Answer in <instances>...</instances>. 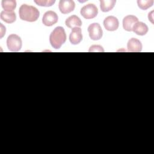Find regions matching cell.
Listing matches in <instances>:
<instances>
[{"label":"cell","instance_id":"obj_20","mask_svg":"<svg viewBox=\"0 0 154 154\" xmlns=\"http://www.w3.org/2000/svg\"><path fill=\"white\" fill-rule=\"evenodd\" d=\"M153 11H152L150 13H149L148 14V18H149V20L152 23H153Z\"/></svg>","mask_w":154,"mask_h":154},{"label":"cell","instance_id":"obj_19","mask_svg":"<svg viewBox=\"0 0 154 154\" xmlns=\"http://www.w3.org/2000/svg\"><path fill=\"white\" fill-rule=\"evenodd\" d=\"M88 51L89 52H104V50L101 46L93 45L90 48Z\"/></svg>","mask_w":154,"mask_h":154},{"label":"cell","instance_id":"obj_2","mask_svg":"<svg viewBox=\"0 0 154 154\" xmlns=\"http://www.w3.org/2000/svg\"><path fill=\"white\" fill-rule=\"evenodd\" d=\"M66 40V34L61 26L56 27L51 33L49 42L54 49H60Z\"/></svg>","mask_w":154,"mask_h":154},{"label":"cell","instance_id":"obj_9","mask_svg":"<svg viewBox=\"0 0 154 154\" xmlns=\"http://www.w3.org/2000/svg\"><path fill=\"white\" fill-rule=\"evenodd\" d=\"M82 40V35L81 29L79 27H75L72 28L69 35V40L73 45L79 44Z\"/></svg>","mask_w":154,"mask_h":154},{"label":"cell","instance_id":"obj_10","mask_svg":"<svg viewBox=\"0 0 154 154\" xmlns=\"http://www.w3.org/2000/svg\"><path fill=\"white\" fill-rule=\"evenodd\" d=\"M138 22V18L134 15H128L123 18V26L125 30L132 31L134 25Z\"/></svg>","mask_w":154,"mask_h":154},{"label":"cell","instance_id":"obj_6","mask_svg":"<svg viewBox=\"0 0 154 154\" xmlns=\"http://www.w3.org/2000/svg\"><path fill=\"white\" fill-rule=\"evenodd\" d=\"M58 20V17L57 13L53 11L49 10L46 11L43 16L42 22L48 26H51L55 24Z\"/></svg>","mask_w":154,"mask_h":154},{"label":"cell","instance_id":"obj_11","mask_svg":"<svg viewBox=\"0 0 154 154\" xmlns=\"http://www.w3.org/2000/svg\"><path fill=\"white\" fill-rule=\"evenodd\" d=\"M127 48L129 52H139L142 50V44L138 39L132 38L128 41Z\"/></svg>","mask_w":154,"mask_h":154},{"label":"cell","instance_id":"obj_13","mask_svg":"<svg viewBox=\"0 0 154 154\" xmlns=\"http://www.w3.org/2000/svg\"><path fill=\"white\" fill-rule=\"evenodd\" d=\"M66 25L70 28L79 27L82 25V21L79 17L76 15H72L66 20Z\"/></svg>","mask_w":154,"mask_h":154},{"label":"cell","instance_id":"obj_16","mask_svg":"<svg viewBox=\"0 0 154 154\" xmlns=\"http://www.w3.org/2000/svg\"><path fill=\"white\" fill-rule=\"evenodd\" d=\"M2 7L6 11H13L16 7V2L14 0H2Z\"/></svg>","mask_w":154,"mask_h":154},{"label":"cell","instance_id":"obj_1","mask_svg":"<svg viewBox=\"0 0 154 154\" xmlns=\"http://www.w3.org/2000/svg\"><path fill=\"white\" fill-rule=\"evenodd\" d=\"M19 14L20 19L29 22L36 21L40 16V12L37 8L27 4H22L20 7Z\"/></svg>","mask_w":154,"mask_h":154},{"label":"cell","instance_id":"obj_5","mask_svg":"<svg viewBox=\"0 0 154 154\" xmlns=\"http://www.w3.org/2000/svg\"><path fill=\"white\" fill-rule=\"evenodd\" d=\"M88 32L91 39L98 40L101 38L103 31L100 25L98 23H93L88 27Z\"/></svg>","mask_w":154,"mask_h":154},{"label":"cell","instance_id":"obj_15","mask_svg":"<svg viewBox=\"0 0 154 154\" xmlns=\"http://www.w3.org/2000/svg\"><path fill=\"white\" fill-rule=\"evenodd\" d=\"M116 3V0H100V7L103 12H108L111 10Z\"/></svg>","mask_w":154,"mask_h":154},{"label":"cell","instance_id":"obj_14","mask_svg":"<svg viewBox=\"0 0 154 154\" xmlns=\"http://www.w3.org/2000/svg\"><path fill=\"white\" fill-rule=\"evenodd\" d=\"M1 19L8 23H11L16 21V16L14 11H2L1 13Z\"/></svg>","mask_w":154,"mask_h":154},{"label":"cell","instance_id":"obj_17","mask_svg":"<svg viewBox=\"0 0 154 154\" xmlns=\"http://www.w3.org/2000/svg\"><path fill=\"white\" fill-rule=\"evenodd\" d=\"M138 6L140 8L143 10H146L149 8L151 7L153 4V0H138L137 1Z\"/></svg>","mask_w":154,"mask_h":154},{"label":"cell","instance_id":"obj_7","mask_svg":"<svg viewBox=\"0 0 154 154\" xmlns=\"http://www.w3.org/2000/svg\"><path fill=\"white\" fill-rule=\"evenodd\" d=\"M119 22L117 17L113 16L106 17L103 20V26L105 28L109 31H116L118 29Z\"/></svg>","mask_w":154,"mask_h":154},{"label":"cell","instance_id":"obj_3","mask_svg":"<svg viewBox=\"0 0 154 154\" xmlns=\"http://www.w3.org/2000/svg\"><path fill=\"white\" fill-rule=\"evenodd\" d=\"M22 40L16 34H10L7 39V45L8 49L12 52H17L22 48Z\"/></svg>","mask_w":154,"mask_h":154},{"label":"cell","instance_id":"obj_12","mask_svg":"<svg viewBox=\"0 0 154 154\" xmlns=\"http://www.w3.org/2000/svg\"><path fill=\"white\" fill-rule=\"evenodd\" d=\"M148 26L142 22H137L132 28V31L137 35H144L148 32Z\"/></svg>","mask_w":154,"mask_h":154},{"label":"cell","instance_id":"obj_4","mask_svg":"<svg viewBox=\"0 0 154 154\" xmlns=\"http://www.w3.org/2000/svg\"><path fill=\"white\" fill-rule=\"evenodd\" d=\"M81 14L87 19L94 18L98 13L97 7L93 4H88L81 8L80 11Z\"/></svg>","mask_w":154,"mask_h":154},{"label":"cell","instance_id":"obj_8","mask_svg":"<svg viewBox=\"0 0 154 154\" xmlns=\"http://www.w3.org/2000/svg\"><path fill=\"white\" fill-rule=\"evenodd\" d=\"M75 4L72 0H61L59 2V10L63 14H67L73 11Z\"/></svg>","mask_w":154,"mask_h":154},{"label":"cell","instance_id":"obj_18","mask_svg":"<svg viewBox=\"0 0 154 154\" xmlns=\"http://www.w3.org/2000/svg\"><path fill=\"white\" fill-rule=\"evenodd\" d=\"M55 1V0H35L34 2L42 7H51L52 6L54 3Z\"/></svg>","mask_w":154,"mask_h":154}]
</instances>
